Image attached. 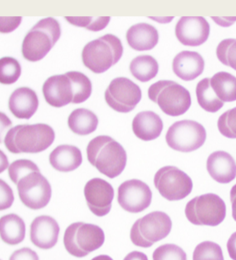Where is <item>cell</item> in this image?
I'll return each instance as SVG.
<instances>
[{"label":"cell","mask_w":236,"mask_h":260,"mask_svg":"<svg viewBox=\"0 0 236 260\" xmlns=\"http://www.w3.org/2000/svg\"><path fill=\"white\" fill-rule=\"evenodd\" d=\"M44 99L51 107H65L86 102L92 94L89 78L80 72H69L50 77L43 85Z\"/></svg>","instance_id":"6da1fadb"},{"label":"cell","mask_w":236,"mask_h":260,"mask_svg":"<svg viewBox=\"0 0 236 260\" xmlns=\"http://www.w3.org/2000/svg\"><path fill=\"white\" fill-rule=\"evenodd\" d=\"M91 165L110 179L119 176L127 164V153L122 145L107 136H97L87 146Z\"/></svg>","instance_id":"7a4b0ae2"},{"label":"cell","mask_w":236,"mask_h":260,"mask_svg":"<svg viewBox=\"0 0 236 260\" xmlns=\"http://www.w3.org/2000/svg\"><path fill=\"white\" fill-rule=\"evenodd\" d=\"M55 139V131L48 124H21L9 130L5 145L11 153H39L49 148Z\"/></svg>","instance_id":"3957f363"},{"label":"cell","mask_w":236,"mask_h":260,"mask_svg":"<svg viewBox=\"0 0 236 260\" xmlns=\"http://www.w3.org/2000/svg\"><path fill=\"white\" fill-rule=\"evenodd\" d=\"M123 54L122 42L113 34H106L83 48L82 60L93 73H103L116 65Z\"/></svg>","instance_id":"277c9868"},{"label":"cell","mask_w":236,"mask_h":260,"mask_svg":"<svg viewBox=\"0 0 236 260\" xmlns=\"http://www.w3.org/2000/svg\"><path fill=\"white\" fill-rule=\"evenodd\" d=\"M60 34L57 20L52 17L42 19L24 39L21 48L23 57L31 62L44 59L60 39Z\"/></svg>","instance_id":"5b68a950"},{"label":"cell","mask_w":236,"mask_h":260,"mask_svg":"<svg viewBox=\"0 0 236 260\" xmlns=\"http://www.w3.org/2000/svg\"><path fill=\"white\" fill-rule=\"evenodd\" d=\"M148 96L165 114L171 117L184 114L191 106L189 90L174 81L160 80L153 83L149 88Z\"/></svg>","instance_id":"8992f818"},{"label":"cell","mask_w":236,"mask_h":260,"mask_svg":"<svg viewBox=\"0 0 236 260\" xmlns=\"http://www.w3.org/2000/svg\"><path fill=\"white\" fill-rule=\"evenodd\" d=\"M63 242L68 253L84 257L103 246L105 233L98 225L77 222L66 228Z\"/></svg>","instance_id":"52a82bcc"},{"label":"cell","mask_w":236,"mask_h":260,"mask_svg":"<svg viewBox=\"0 0 236 260\" xmlns=\"http://www.w3.org/2000/svg\"><path fill=\"white\" fill-rule=\"evenodd\" d=\"M172 220L166 213L156 211L138 219L130 232V239L137 247H151L171 232Z\"/></svg>","instance_id":"ba28073f"},{"label":"cell","mask_w":236,"mask_h":260,"mask_svg":"<svg viewBox=\"0 0 236 260\" xmlns=\"http://www.w3.org/2000/svg\"><path fill=\"white\" fill-rule=\"evenodd\" d=\"M185 215L195 225L217 226L225 219V203L218 195L208 193L193 198L187 203Z\"/></svg>","instance_id":"9c48e42d"},{"label":"cell","mask_w":236,"mask_h":260,"mask_svg":"<svg viewBox=\"0 0 236 260\" xmlns=\"http://www.w3.org/2000/svg\"><path fill=\"white\" fill-rule=\"evenodd\" d=\"M207 140V131L203 125L192 120L174 122L167 130L166 144L173 150L191 152L200 148Z\"/></svg>","instance_id":"30bf717a"},{"label":"cell","mask_w":236,"mask_h":260,"mask_svg":"<svg viewBox=\"0 0 236 260\" xmlns=\"http://www.w3.org/2000/svg\"><path fill=\"white\" fill-rule=\"evenodd\" d=\"M16 185L21 203L30 209L39 210L50 203L52 196L51 185L40 170L24 175Z\"/></svg>","instance_id":"8fae6325"},{"label":"cell","mask_w":236,"mask_h":260,"mask_svg":"<svg viewBox=\"0 0 236 260\" xmlns=\"http://www.w3.org/2000/svg\"><path fill=\"white\" fill-rule=\"evenodd\" d=\"M154 184L159 193L168 201H179L190 195L193 182L189 175L174 166L159 169L154 177Z\"/></svg>","instance_id":"7c38bea8"},{"label":"cell","mask_w":236,"mask_h":260,"mask_svg":"<svg viewBox=\"0 0 236 260\" xmlns=\"http://www.w3.org/2000/svg\"><path fill=\"white\" fill-rule=\"evenodd\" d=\"M142 92L139 85L128 78L120 77L111 82L105 92V100L117 112H132L140 103Z\"/></svg>","instance_id":"4fadbf2b"},{"label":"cell","mask_w":236,"mask_h":260,"mask_svg":"<svg viewBox=\"0 0 236 260\" xmlns=\"http://www.w3.org/2000/svg\"><path fill=\"white\" fill-rule=\"evenodd\" d=\"M152 191L146 183L140 180H127L118 188L117 202L128 213H141L151 205Z\"/></svg>","instance_id":"5bb4252c"},{"label":"cell","mask_w":236,"mask_h":260,"mask_svg":"<svg viewBox=\"0 0 236 260\" xmlns=\"http://www.w3.org/2000/svg\"><path fill=\"white\" fill-rule=\"evenodd\" d=\"M84 197L89 210L98 217H104L112 209L114 189L107 180L94 178L84 187Z\"/></svg>","instance_id":"9a60e30c"},{"label":"cell","mask_w":236,"mask_h":260,"mask_svg":"<svg viewBox=\"0 0 236 260\" xmlns=\"http://www.w3.org/2000/svg\"><path fill=\"white\" fill-rule=\"evenodd\" d=\"M210 34V25L203 16H183L175 26V35L182 45L196 47L203 45Z\"/></svg>","instance_id":"2e32d148"},{"label":"cell","mask_w":236,"mask_h":260,"mask_svg":"<svg viewBox=\"0 0 236 260\" xmlns=\"http://www.w3.org/2000/svg\"><path fill=\"white\" fill-rule=\"evenodd\" d=\"M60 226L54 218L48 215L39 216L31 222L30 239L32 244L41 249H51L58 242Z\"/></svg>","instance_id":"e0dca14e"},{"label":"cell","mask_w":236,"mask_h":260,"mask_svg":"<svg viewBox=\"0 0 236 260\" xmlns=\"http://www.w3.org/2000/svg\"><path fill=\"white\" fill-rule=\"evenodd\" d=\"M211 177L220 184H228L236 177V162L230 154L218 151L211 154L207 161Z\"/></svg>","instance_id":"ac0fdd59"},{"label":"cell","mask_w":236,"mask_h":260,"mask_svg":"<svg viewBox=\"0 0 236 260\" xmlns=\"http://www.w3.org/2000/svg\"><path fill=\"white\" fill-rule=\"evenodd\" d=\"M204 68L205 61L203 56L194 51H182L173 61V71L182 80H195L203 74Z\"/></svg>","instance_id":"d6986e66"},{"label":"cell","mask_w":236,"mask_h":260,"mask_svg":"<svg viewBox=\"0 0 236 260\" xmlns=\"http://www.w3.org/2000/svg\"><path fill=\"white\" fill-rule=\"evenodd\" d=\"M39 104L35 91L27 87H21L11 94L9 109L19 119H30L39 108Z\"/></svg>","instance_id":"ffe728a7"},{"label":"cell","mask_w":236,"mask_h":260,"mask_svg":"<svg viewBox=\"0 0 236 260\" xmlns=\"http://www.w3.org/2000/svg\"><path fill=\"white\" fill-rule=\"evenodd\" d=\"M132 131L137 138L151 141L158 138L163 129V122L159 115L151 111H144L132 120Z\"/></svg>","instance_id":"44dd1931"},{"label":"cell","mask_w":236,"mask_h":260,"mask_svg":"<svg viewBox=\"0 0 236 260\" xmlns=\"http://www.w3.org/2000/svg\"><path fill=\"white\" fill-rule=\"evenodd\" d=\"M127 44L132 50L146 51L156 47L158 44L157 29L148 23H138L131 26L126 34Z\"/></svg>","instance_id":"7402d4cb"},{"label":"cell","mask_w":236,"mask_h":260,"mask_svg":"<svg viewBox=\"0 0 236 260\" xmlns=\"http://www.w3.org/2000/svg\"><path fill=\"white\" fill-rule=\"evenodd\" d=\"M83 162V156L78 147L71 145H61L50 155V164L59 172H72Z\"/></svg>","instance_id":"603a6c76"},{"label":"cell","mask_w":236,"mask_h":260,"mask_svg":"<svg viewBox=\"0 0 236 260\" xmlns=\"http://www.w3.org/2000/svg\"><path fill=\"white\" fill-rule=\"evenodd\" d=\"M0 231L2 241L11 246L20 244L26 237L25 222L15 213H10L1 218Z\"/></svg>","instance_id":"cb8c5ba5"},{"label":"cell","mask_w":236,"mask_h":260,"mask_svg":"<svg viewBox=\"0 0 236 260\" xmlns=\"http://www.w3.org/2000/svg\"><path fill=\"white\" fill-rule=\"evenodd\" d=\"M99 120L93 112L85 108L73 111L68 117V126L78 136H88L97 129Z\"/></svg>","instance_id":"d4e9b609"},{"label":"cell","mask_w":236,"mask_h":260,"mask_svg":"<svg viewBox=\"0 0 236 260\" xmlns=\"http://www.w3.org/2000/svg\"><path fill=\"white\" fill-rule=\"evenodd\" d=\"M211 85L222 102H235L236 77L234 76L225 72H219L211 78Z\"/></svg>","instance_id":"484cf974"},{"label":"cell","mask_w":236,"mask_h":260,"mask_svg":"<svg viewBox=\"0 0 236 260\" xmlns=\"http://www.w3.org/2000/svg\"><path fill=\"white\" fill-rule=\"evenodd\" d=\"M129 69L137 80L146 83L157 75L159 65L157 60L151 55H140L131 61Z\"/></svg>","instance_id":"4316f807"},{"label":"cell","mask_w":236,"mask_h":260,"mask_svg":"<svg viewBox=\"0 0 236 260\" xmlns=\"http://www.w3.org/2000/svg\"><path fill=\"white\" fill-rule=\"evenodd\" d=\"M196 97L198 104L206 112L215 113L223 107V102L217 96L211 85V78H204L197 83Z\"/></svg>","instance_id":"83f0119b"},{"label":"cell","mask_w":236,"mask_h":260,"mask_svg":"<svg viewBox=\"0 0 236 260\" xmlns=\"http://www.w3.org/2000/svg\"><path fill=\"white\" fill-rule=\"evenodd\" d=\"M65 19L73 26L85 27L92 31H102L111 21L110 16H65Z\"/></svg>","instance_id":"f1b7e54d"},{"label":"cell","mask_w":236,"mask_h":260,"mask_svg":"<svg viewBox=\"0 0 236 260\" xmlns=\"http://www.w3.org/2000/svg\"><path fill=\"white\" fill-rule=\"evenodd\" d=\"M21 67L18 60L12 57H3L0 60V80L3 84H12L18 80Z\"/></svg>","instance_id":"f546056e"},{"label":"cell","mask_w":236,"mask_h":260,"mask_svg":"<svg viewBox=\"0 0 236 260\" xmlns=\"http://www.w3.org/2000/svg\"><path fill=\"white\" fill-rule=\"evenodd\" d=\"M216 54L221 63L236 71V39H227L221 41Z\"/></svg>","instance_id":"4dcf8cb0"},{"label":"cell","mask_w":236,"mask_h":260,"mask_svg":"<svg viewBox=\"0 0 236 260\" xmlns=\"http://www.w3.org/2000/svg\"><path fill=\"white\" fill-rule=\"evenodd\" d=\"M193 260H224L219 245L213 242H203L195 247Z\"/></svg>","instance_id":"1f68e13d"},{"label":"cell","mask_w":236,"mask_h":260,"mask_svg":"<svg viewBox=\"0 0 236 260\" xmlns=\"http://www.w3.org/2000/svg\"><path fill=\"white\" fill-rule=\"evenodd\" d=\"M218 127L226 138L236 139V107L228 110L218 118Z\"/></svg>","instance_id":"d6a6232c"},{"label":"cell","mask_w":236,"mask_h":260,"mask_svg":"<svg viewBox=\"0 0 236 260\" xmlns=\"http://www.w3.org/2000/svg\"><path fill=\"white\" fill-rule=\"evenodd\" d=\"M32 171H39V167L33 161L26 159L17 160L9 167V176L12 182L16 184L24 175H27Z\"/></svg>","instance_id":"836d02e7"},{"label":"cell","mask_w":236,"mask_h":260,"mask_svg":"<svg viewBox=\"0 0 236 260\" xmlns=\"http://www.w3.org/2000/svg\"><path fill=\"white\" fill-rule=\"evenodd\" d=\"M153 260H187V255L177 245L164 244L154 251Z\"/></svg>","instance_id":"e575fe53"},{"label":"cell","mask_w":236,"mask_h":260,"mask_svg":"<svg viewBox=\"0 0 236 260\" xmlns=\"http://www.w3.org/2000/svg\"><path fill=\"white\" fill-rule=\"evenodd\" d=\"M14 201L13 191L4 180H1V210L10 208Z\"/></svg>","instance_id":"d590c367"},{"label":"cell","mask_w":236,"mask_h":260,"mask_svg":"<svg viewBox=\"0 0 236 260\" xmlns=\"http://www.w3.org/2000/svg\"><path fill=\"white\" fill-rule=\"evenodd\" d=\"M10 260H39V255L29 247L16 250L11 254Z\"/></svg>","instance_id":"8d00e7d4"},{"label":"cell","mask_w":236,"mask_h":260,"mask_svg":"<svg viewBox=\"0 0 236 260\" xmlns=\"http://www.w3.org/2000/svg\"><path fill=\"white\" fill-rule=\"evenodd\" d=\"M228 254L232 260H236V232L232 234L227 243Z\"/></svg>","instance_id":"74e56055"},{"label":"cell","mask_w":236,"mask_h":260,"mask_svg":"<svg viewBox=\"0 0 236 260\" xmlns=\"http://www.w3.org/2000/svg\"><path fill=\"white\" fill-rule=\"evenodd\" d=\"M123 260H148V257L144 252L133 251L128 253Z\"/></svg>","instance_id":"f35d334b"},{"label":"cell","mask_w":236,"mask_h":260,"mask_svg":"<svg viewBox=\"0 0 236 260\" xmlns=\"http://www.w3.org/2000/svg\"><path fill=\"white\" fill-rule=\"evenodd\" d=\"M230 200L232 204V215L236 221V185H233L230 190Z\"/></svg>","instance_id":"ab89813d"},{"label":"cell","mask_w":236,"mask_h":260,"mask_svg":"<svg viewBox=\"0 0 236 260\" xmlns=\"http://www.w3.org/2000/svg\"><path fill=\"white\" fill-rule=\"evenodd\" d=\"M91 260H113L112 257H110L108 255H99L97 257H94Z\"/></svg>","instance_id":"60d3db41"}]
</instances>
